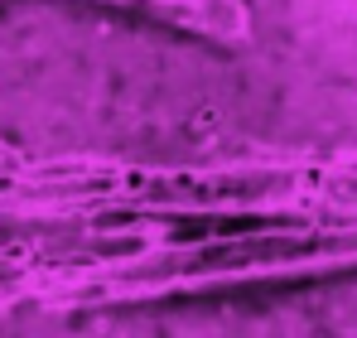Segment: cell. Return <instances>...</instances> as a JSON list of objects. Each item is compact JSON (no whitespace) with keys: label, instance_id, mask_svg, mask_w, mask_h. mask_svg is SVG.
<instances>
[{"label":"cell","instance_id":"6da1fadb","mask_svg":"<svg viewBox=\"0 0 357 338\" xmlns=\"http://www.w3.org/2000/svg\"><path fill=\"white\" fill-rule=\"evenodd\" d=\"M246 44L107 0H0V145L39 160L213 165L275 145Z\"/></svg>","mask_w":357,"mask_h":338}]
</instances>
